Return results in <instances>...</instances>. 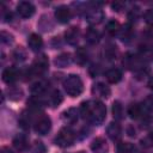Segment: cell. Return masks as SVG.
<instances>
[{"label":"cell","mask_w":153,"mask_h":153,"mask_svg":"<svg viewBox=\"0 0 153 153\" xmlns=\"http://www.w3.org/2000/svg\"><path fill=\"white\" fill-rule=\"evenodd\" d=\"M92 93L93 96L99 97V98H109L111 91H110V87L105 85L104 82H96L92 86Z\"/></svg>","instance_id":"10"},{"label":"cell","mask_w":153,"mask_h":153,"mask_svg":"<svg viewBox=\"0 0 153 153\" xmlns=\"http://www.w3.org/2000/svg\"><path fill=\"white\" fill-rule=\"evenodd\" d=\"M148 111H153V94H149L146 99H145V102H143V104H142Z\"/></svg>","instance_id":"31"},{"label":"cell","mask_w":153,"mask_h":153,"mask_svg":"<svg viewBox=\"0 0 153 153\" xmlns=\"http://www.w3.org/2000/svg\"><path fill=\"white\" fill-rule=\"evenodd\" d=\"M33 153H45V147L41 141H36L33 145Z\"/></svg>","instance_id":"32"},{"label":"cell","mask_w":153,"mask_h":153,"mask_svg":"<svg viewBox=\"0 0 153 153\" xmlns=\"http://www.w3.org/2000/svg\"><path fill=\"white\" fill-rule=\"evenodd\" d=\"M17 12L22 18H30L35 13V6L30 1H20L17 5Z\"/></svg>","instance_id":"6"},{"label":"cell","mask_w":153,"mask_h":153,"mask_svg":"<svg viewBox=\"0 0 153 153\" xmlns=\"http://www.w3.org/2000/svg\"><path fill=\"white\" fill-rule=\"evenodd\" d=\"M27 45L32 51H38L43 45V39L37 33H31L27 38Z\"/></svg>","instance_id":"13"},{"label":"cell","mask_w":153,"mask_h":153,"mask_svg":"<svg viewBox=\"0 0 153 153\" xmlns=\"http://www.w3.org/2000/svg\"><path fill=\"white\" fill-rule=\"evenodd\" d=\"M147 85H148V87H149V88H152V90H153V76H151V78H149V80H148Z\"/></svg>","instance_id":"35"},{"label":"cell","mask_w":153,"mask_h":153,"mask_svg":"<svg viewBox=\"0 0 153 153\" xmlns=\"http://www.w3.org/2000/svg\"><path fill=\"white\" fill-rule=\"evenodd\" d=\"M116 153H135V147L129 142H120L116 147Z\"/></svg>","instance_id":"21"},{"label":"cell","mask_w":153,"mask_h":153,"mask_svg":"<svg viewBox=\"0 0 153 153\" xmlns=\"http://www.w3.org/2000/svg\"><path fill=\"white\" fill-rule=\"evenodd\" d=\"M13 146H14V148H16L17 151L24 152V151H26L27 147H29V141H27V139H26L25 135L18 134V135L13 139Z\"/></svg>","instance_id":"14"},{"label":"cell","mask_w":153,"mask_h":153,"mask_svg":"<svg viewBox=\"0 0 153 153\" xmlns=\"http://www.w3.org/2000/svg\"><path fill=\"white\" fill-rule=\"evenodd\" d=\"M33 128H35V131H36L37 134H39V135H45V134H48V131H49L50 128H51V121H50V118H49L48 116L42 115V116H39V117L35 121Z\"/></svg>","instance_id":"5"},{"label":"cell","mask_w":153,"mask_h":153,"mask_svg":"<svg viewBox=\"0 0 153 153\" xmlns=\"http://www.w3.org/2000/svg\"><path fill=\"white\" fill-rule=\"evenodd\" d=\"M85 39L90 44H97L99 42V39H100V33L96 29L88 27L86 30V32H85Z\"/></svg>","instance_id":"16"},{"label":"cell","mask_w":153,"mask_h":153,"mask_svg":"<svg viewBox=\"0 0 153 153\" xmlns=\"http://www.w3.org/2000/svg\"><path fill=\"white\" fill-rule=\"evenodd\" d=\"M112 115H114V118L120 121L124 117V112H123V106L120 102H114L112 104Z\"/></svg>","instance_id":"22"},{"label":"cell","mask_w":153,"mask_h":153,"mask_svg":"<svg viewBox=\"0 0 153 153\" xmlns=\"http://www.w3.org/2000/svg\"><path fill=\"white\" fill-rule=\"evenodd\" d=\"M19 75H20L19 71L14 67H7L2 71V80L6 84H13L19 79Z\"/></svg>","instance_id":"9"},{"label":"cell","mask_w":153,"mask_h":153,"mask_svg":"<svg viewBox=\"0 0 153 153\" xmlns=\"http://www.w3.org/2000/svg\"><path fill=\"white\" fill-rule=\"evenodd\" d=\"M62 102V94L60 93L59 90H53L47 98V103L51 106H59Z\"/></svg>","instance_id":"17"},{"label":"cell","mask_w":153,"mask_h":153,"mask_svg":"<svg viewBox=\"0 0 153 153\" xmlns=\"http://www.w3.org/2000/svg\"><path fill=\"white\" fill-rule=\"evenodd\" d=\"M0 153H13L10 148H7V147H4V148H1V152Z\"/></svg>","instance_id":"36"},{"label":"cell","mask_w":153,"mask_h":153,"mask_svg":"<svg viewBox=\"0 0 153 153\" xmlns=\"http://www.w3.org/2000/svg\"><path fill=\"white\" fill-rule=\"evenodd\" d=\"M71 62V55L69 54H61L55 59V63L57 67H66Z\"/></svg>","instance_id":"25"},{"label":"cell","mask_w":153,"mask_h":153,"mask_svg":"<svg viewBox=\"0 0 153 153\" xmlns=\"http://www.w3.org/2000/svg\"><path fill=\"white\" fill-rule=\"evenodd\" d=\"M13 57H14L16 61H19V62H20V61H24V60L26 59V53H25L22 48H18V49L14 50Z\"/></svg>","instance_id":"28"},{"label":"cell","mask_w":153,"mask_h":153,"mask_svg":"<svg viewBox=\"0 0 153 153\" xmlns=\"http://www.w3.org/2000/svg\"><path fill=\"white\" fill-rule=\"evenodd\" d=\"M106 134L112 141H117L122 135V128L117 122H111L106 128Z\"/></svg>","instance_id":"11"},{"label":"cell","mask_w":153,"mask_h":153,"mask_svg":"<svg viewBox=\"0 0 153 153\" xmlns=\"http://www.w3.org/2000/svg\"><path fill=\"white\" fill-rule=\"evenodd\" d=\"M143 18H145V20H146V23H147V24H149V25H152V26H153V7L148 8V10L145 12Z\"/></svg>","instance_id":"30"},{"label":"cell","mask_w":153,"mask_h":153,"mask_svg":"<svg viewBox=\"0 0 153 153\" xmlns=\"http://www.w3.org/2000/svg\"><path fill=\"white\" fill-rule=\"evenodd\" d=\"M79 114H80L79 110H76L74 108H71V109H68L67 111L63 112V118L66 121H68V122H75L78 120V115Z\"/></svg>","instance_id":"23"},{"label":"cell","mask_w":153,"mask_h":153,"mask_svg":"<svg viewBox=\"0 0 153 153\" xmlns=\"http://www.w3.org/2000/svg\"><path fill=\"white\" fill-rule=\"evenodd\" d=\"M74 60L80 66L85 65L87 62V60H88V53H87V50L85 48H78L75 50V54H74Z\"/></svg>","instance_id":"18"},{"label":"cell","mask_w":153,"mask_h":153,"mask_svg":"<svg viewBox=\"0 0 153 153\" xmlns=\"http://www.w3.org/2000/svg\"><path fill=\"white\" fill-rule=\"evenodd\" d=\"M78 153H85V152H82V151H81V152H78Z\"/></svg>","instance_id":"37"},{"label":"cell","mask_w":153,"mask_h":153,"mask_svg":"<svg viewBox=\"0 0 153 153\" xmlns=\"http://www.w3.org/2000/svg\"><path fill=\"white\" fill-rule=\"evenodd\" d=\"M22 96H23V91L19 87H11V88H8V97L12 100H18V99L22 98Z\"/></svg>","instance_id":"26"},{"label":"cell","mask_w":153,"mask_h":153,"mask_svg":"<svg viewBox=\"0 0 153 153\" xmlns=\"http://www.w3.org/2000/svg\"><path fill=\"white\" fill-rule=\"evenodd\" d=\"M55 18L59 23L61 24H66L69 22L71 17H72V13H71V10L67 7V6H59L56 10H55Z\"/></svg>","instance_id":"8"},{"label":"cell","mask_w":153,"mask_h":153,"mask_svg":"<svg viewBox=\"0 0 153 153\" xmlns=\"http://www.w3.org/2000/svg\"><path fill=\"white\" fill-rule=\"evenodd\" d=\"M141 145L145 147H153V130L145 139L141 140Z\"/></svg>","instance_id":"29"},{"label":"cell","mask_w":153,"mask_h":153,"mask_svg":"<svg viewBox=\"0 0 153 153\" xmlns=\"http://www.w3.org/2000/svg\"><path fill=\"white\" fill-rule=\"evenodd\" d=\"M91 149L94 152V153H105L108 147H106V143L105 141L102 139V137H97L92 141L91 143Z\"/></svg>","instance_id":"19"},{"label":"cell","mask_w":153,"mask_h":153,"mask_svg":"<svg viewBox=\"0 0 153 153\" xmlns=\"http://www.w3.org/2000/svg\"><path fill=\"white\" fill-rule=\"evenodd\" d=\"M1 41H2L4 43H10V42L13 41V37H12V35H10V33L2 31V32H1Z\"/></svg>","instance_id":"34"},{"label":"cell","mask_w":153,"mask_h":153,"mask_svg":"<svg viewBox=\"0 0 153 153\" xmlns=\"http://www.w3.org/2000/svg\"><path fill=\"white\" fill-rule=\"evenodd\" d=\"M75 141V133L69 128H63L59 131V134L55 137V143L59 147H69Z\"/></svg>","instance_id":"3"},{"label":"cell","mask_w":153,"mask_h":153,"mask_svg":"<svg viewBox=\"0 0 153 153\" xmlns=\"http://www.w3.org/2000/svg\"><path fill=\"white\" fill-rule=\"evenodd\" d=\"M120 30H121V25H120L118 22H116V20H110V22L106 24V31H108L111 36L118 35V33H120Z\"/></svg>","instance_id":"24"},{"label":"cell","mask_w":153,"mask_h":153,"mask_svg":"<svg viewBox=\"0 0 153 153\" xmlns=\"http://www.w3.org/2000/svg\"><path fill=\"white\" fill-rule=\"evenodd\" d=\"M86 20L92 24V25H96V24H99L103 19H104V13L102 10L97 8V7H93V8H90L86 11Z\"/></svg>","instance_id":"7"},{"label":"cell","mask_w":153,"mask_h":153,"mask_svg":"<svg viewBox=\"0 0 153 153\" xmlns=\"http://www.w3.org/2000/svg\"><path fill=\"white\" fill-rule=\"evenodd\" d=\"M124 4L123 2H120V1H116V2H112L111 4V7H112V10L114 11H116V12H120V11H122L123 8H124Z\"/></svg>","instance_id":"33"},{"label":"cell","mask_w":153,"mask_h":153,"mask_svg":"<svg viewBox=\"0 0 153 153\" xmlns=\"http://www.w3.org/2000/svg\"><path fill=\"white\" fill-rule=\"evenodd\" d=\"M79 37H80V31L78 27L75 26H72L69 27L68 30H66L65 32V39L68 44H76L78 41H79Z\"/></svg>","instance_id":"12"},{"label":"cell","mask_w":153,"mask_h":153,"mask_svg":"<svg viewBox=\"0 0 153 153\" xmlns=\"http://www.w3.org/2000/svg\"><path fill=\"white\" fill-rule=\"evenodd\" d=\"M105 55H106V57L108 59H115L116 57V55H117V49H116V47L115 45H112V44H109L106 48H105Z\"/></svg>","instance_id":"27"},{"label":"cell","mask_w":153,"mask_h":153,"mask_svg":"<svg viewBox=\"0 0 153 153\" xmlns=\"http://www.w3.org/2000/svg\"><path fill=\"white\" fill-rule=\"evenodd\" d=\"M79 111L84 120L93 124H102L106 117V108L100 100L84 102Z\"/></svg>","instance_id":"1"},{"label":"cell","mask_w":153,"mask_h":153,"mask_svg":"<svg viewBox=\"0 0 153 153\" xmlns=\"http://www.w3.org/2000/svg\"><path fill=\"white\" fill-rule=\"evenodd\" d=\"M48 57L45 55H39L38 57H36L32 63V67L30 68V71H27V73L31 75H42L48 71Z\"/></svg>","instance_id":"4"},{"label":"cell","mask_w":153,"mask_h":153,"mask_svg":"<svg viewBox=\"0 0 153 153\" xmlns=\"http://www.w3.org/2000/svg\"><path fill=\"white\" fill-rule=\"evenodd\" d=\"M105 78L109 82L116 84L122 79V71L120 68H110L105 72Z\"/></svg>","instance_id":"15"},{"label":"cell","mask_w":153,"mask_h":153,"mask_svg":"<svg viewBox=\"0 0 153 153\" xmlns=\"http://www.w3.org/2000/svg\"><path fill=\"white\" fill-rule=\"evenodd\" d=\"M118 35H120L121 39H122L123 42H126V43L130 42V41L133 39V36H134V33H133V29H131L130 25H126L124 27H121Z\"/></svg>","instance_id":"20"},{"label":"cell","mask_w":153,"mask_h":153,"mask_svg":"<svg viewBox=\"0 0 153 153\" xmlns=\"http://www.w3.org/2000/svg\"><path fill=\"white\" fill-rule=\"evenodd\" d=\"M63 88L66 91V93L71 97H78L81 94L82 90H84V84L82 80L80 79L79 75L76 74H71L68 75L65 81H63Z\"/></svg>","instance_id":"2"}]
</instances>
